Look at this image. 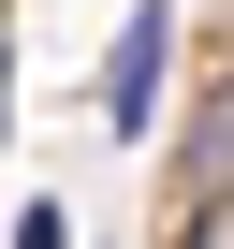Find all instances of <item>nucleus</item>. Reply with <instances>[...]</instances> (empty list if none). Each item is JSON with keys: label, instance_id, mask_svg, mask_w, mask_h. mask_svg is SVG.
<instances>
[{"label": "nucleus", "instance_id": "nucleus-1", "mask_svg": "<svg viewBox=\"0 0 234 249\" xmlns=\"http://www.w3.org/2000/svg\"><path fill=\"white\" fill-rule=\"evenodd\" d=\"M161 73H176V0H132V30L102 44V132L117 147L161 132Z\"/></svg>", "mask_w": 234, "mask_h": 249}, {"label": "nucleus", "instance_id": "nucleus-2", "mask_svg": "<svg viewBox=\"0 0 234 249\" xmlns=\"http://www.w3.org/2000/svg\"><path fill=\"white\" fill-rule=\"evenodd\" d=\"M15 249H73V220L59 205H15Z\"/></svg>", "mask_w": 234, "mask_h": 249}]
</instances>
